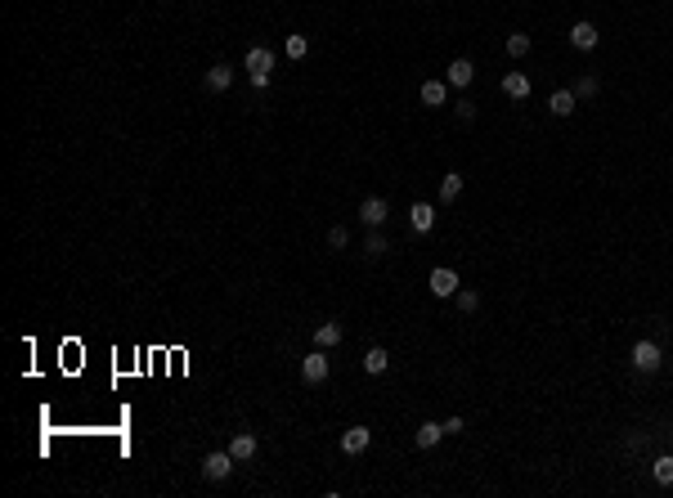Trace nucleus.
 Returning a JSON list of instances; mask_svg holds the SVG:
<instances>
[{
  "label": "nucleus",
  "instance_id": "1",
  "mask_svg": "<svg viewBox=\"0 0 673 498\" xmlns=\"http://www.w3.org/2000/svg\"><path fill=\"white\" fill-rule=\"evenodd\" d=\"M247 72H252V85H256V90H265V85H269V72H274V50H265V45L247 50Z\"/></svg>",
  "mask_w": 673,
  "mask_h": 498
},
{
  "label": "nucleus",
  "instance_id": "2",
  "mask_svg": "<svg viewBox=\"0 0 673 498\" xmlns=\"http://www.w3.org/2000/svg\"><path fill=\"white\" fill-rule=\"evenodd\" d=\"M238 467V458L229 449H220V453H207V462H203V476L207 480H229V472Z\"/></svg>",
  "mask_w": 673,
  "mask_h": 498
},
{
  "label": "nucleus",
  "instance_id": "3",
  "mask_svg": "<svg viewBox=\"0 0 673 498\" xmlns=\"http://www.w3.org/2000/svg\"><path fill=\"white\" fill-rule=\"evenodd\" d=\"M431 296H458V288H463V283H458V269H449V265H440V269H431Z\"/></svg>",
  "mask_w": 673,
  "mask_h": 498
},
{
  "label": "nucleus",
  "instance_id": "4",
  "mask_svg": "<svg viewBox=\"0 0 673 498\" xmlns=\"http://www.w3.org/2000/svg\"><path fill=\"white\" fill-rule=\"evenodd\" d=\"M386 216H391V202H386V197H364V207H360V220L368 224V229H382V224H386Z\"/></svg>",
  "mask_w": 673,
  "mask_h": 498
},
{
  "label": "nucleus",
  "instance_id": "5",
  "mask_svg": "<svg viewBox=\"0 0 673 498\" xmlns=\"http://www.w3.org/2000/svg\"><path fill=\"white\" fill-rule=\"evenodd\" d=\"M633 368L637 373H655V368H660V346H655V341H637L633 346Z\"/></svg>",
  "mask_w": 673,
  "mask_h": 498
},
{
  "label": "nucleus",
  "instance_id": "6",
  "mask_svg": "<svg viewBox=\"0 0 673 498\" xmlns=\"http://www.w3.org/2000/svg\"><path fill=\"white\" fill-rule=\"evenodd\" d=\"M301 377H306L310 386H319V381H328V354H323V350L306 354V359H301Z\"/></svg>",
  "mask_w": 673,
  "mask_h": 498
},
{
  "label": "nucleus",
  "instance_id": "7",
  "mask_svg": "<svg viewBox=\"0 0 673 498\" xmlns=\"http://www.w3.org/2000/svg\"><path fill=\"white\" fill-rule=\"evenodd\" d=\"M445 81H449V85H458V90H467V85L476 81V63H471V59H453V63H449V72H445Z\"/></svg>",
  "mask_w": 673,
  "mask_h": 498
},
{
  "label": "nucleus",
  "instance_id": "8",
  "mask_svg": "<svg viewBox=\"0 0 673 498\" xmlns=\"http://www.w3.org/2000/svg\"><path fill=\"white\" fill-rule=\"evenodd\" d=\"M597 40H601V32H597L593 23H575V27H570V45H575V50L588 54V50H597Z\"/></svg>",
  "mask_w": 673,
  "mask_h": 498
},
{
  "label": "nucleus",
  "instance_id": "9",
  "mask_svg": "<svg viewBox=\"0 0 673 498\" xmlns=\"http://www.w3.org/2000/svg\"><path fill=\"white\" fill-rule=\"evenodd\" d=\"M368 440H373V431H368V426H350V431L341 435V453H350V458H355V453L368 449Z\"/></svg>",
  "mask_w": 673,
  "mask_h": 498
},
{
  "label": "nucleus",
  "instance_id": "10",
  "mask_svg": "<svg viewBox=\"0 0 673 498\" xmlns=\"http://www.w3.org/2000/svg\"><path fill=\"white\" fill-rule=\"evenodd\" d=\"M409 224H413V234H431L436 211L426 207V202H413V207H409Z\"/></svg>",
  "mask_w": 673,
  "mask_h": 498
},
{
  "label": "nucleus",
  "instance_id": "11",
  "mask_svg": "<svg viewBox=\"0 0 673 498\" xmlns=\"http://www.w3.org/2000/svg\"><path fill=\"white\" fill-rule=\"evenodd\" d=\"M229 453H234L238 462H252L256 458V435L252 431H238L234 440H229Z\"/></svg>",
  "mask_w": 673,
  "mask_h": 498
},
{
  "label": "nucleus",
  "instance_id": "12",
  "mask_svg": "<svg viewBox=\"0 0 673 498\" xmlns=\"http://www.w3.org/2000/svg\"><path fill=\"white\" fill-rule=\"evenodd\" d=\"M337 341H341V323H337V319H328V323L314 328V346H319V350H333Z\"/></svg>",
  "mask_w": 673,
  "mask_h": 498
},
{
  "label": "nucleus",
  "instance_id": "13",
  "mask_svg": "<svg viewBox=\"0 0 673 498\" xmlns=\"http://www.w3.org/2000/svg\"><path fill=\"white\" fill-rule=\"evenodd\" d=\"M229 85H234V67H229V63H216V67L207 72V90L220 94V90H229Z\"/></svg>",
  "mask_w": 673,
  "mask_h": 498
},
{
  "label": "nucleus",
  "instance_id": "14",
  "mask_svg": "<svg viewBox=\"0 0 673 498\" xmlns=\"http://www.w3.org/2000/svg\"><path fill=\"white\" fill-rule=\"evenodd\" d=\"M440 435H445V422H422L413 440H418V449H436V445H440Z\"/></svg>",
  "mask_w": 673,
  "mask_h": 498
},
{
  "label": "nucleus",
  "instance_id": "15",
  "mask_svg": "<svg viewBox=\"0 0 673 498\" xmlns=\"http://www.w3.org/2000/svg\"><path fill=\"white\" fill-rule=\"evenodd\" d=\"M503 94L507 99H529V77L525 72H507L503 77Z\"/></svg>",
  "mask_w": 673,
  "mask_h": 498
},
{
  "label": "nucleus",
  "instance_id": "16",
  "mask_svg": "<svg viewBox=\"0 0 673 498\" xmlns=\"http://www.w3.org/2000/svg\"><path fill=\"white\" fill-rule=\"evenodd\" d=\"M548 112L552 117H570V112H575V90H556L548 99Z\"/></svg>",
  "mask_w": 673,
  "mask_h": 498
},
{
  "label": "nucleus",
  "instance_id": "17",
  "mask_svg": "<svg viewBox=\"0 0 673 498\" xmlns=\"http://www.w3.org/2000/svg\"><path fill=\"white\" fill-rule=\"evenodd\" d=\"M445 94H449L445 81H422V104L426 108H440V104H445Z\"/></svg>",
  "mask_w": 673,
  "mask_h": 498
},
{
  "label": "nucleus",
  "instance_id": "18",
  "mask_svg": "<svg viewBox=\"0 0 673 498\" xmlns=\"http://www.w3.org/2000/svg\"><path fill=\"white\" fill-rule=\"evenodd\" d=\"M458 193H463V175L449 170V175L440 180V202H458Z\"/></svg>",
  "mask_w": 673,
  "mask_h": 498
},
{
  "label": "nucleus",
  "instance_id": "19",
  "mask_svg": "<svg viewBox=\"0 0 673 498\" xmlns=\"http://www.w3.org/2000/svg\"><path fill=\"white\" fill-rule=\"evenodd\" d=\"M386 364H391V354H386L382 346H373V350L364 354V373H373V377H377V373H386Z\"/></svg>",
  "mask_w": 673,
  "mask_h": 498
},
{
  "label": "nucleus",
  "instance_id": "20",
  "mask_svg": "<svg viewBox=\"0 0 673 498\" xmlns=\"http://www.w3.org/2000/svg\"><path fill=\"white\" fill-rule=\"evenodd\" d=\"M651 476H655V485H673V453H664V458H655Z\"/></svg>",
  "mask_w": 673,
  "mask_h": 498
},
{
  "label": "nucleus",
  "instance_id": "21",
  "mask_svg": "<svg viewBox=\"0 0 673 498\" xmlns=\"http://www.w3.org/2000/svg\"><path fill=\"white\" fill-rule=\"evenodd\" d=\"M364 256H386V238H382V229H368V238H364Z\"/></svg>",
  "mask_w": 673,
  "mask_h": 498
},
{
  "label": "nucleus",
  "instance_id": "22",
  "mask_svg": "<svg viewBox=\"0 0 673 498\" xmlns=\"http://www.w3.org/2000/svg\"><path fill=\"white\" fill-rule=\"evenodd\" d=\"M507 54H512V59H525V54H529V36L525 32H512L507 36Z\"/></svg>",
  "mask_w": 673,
  "mask_h": 498
},
{
  "label": "nucleus",
  "instance_id": "23",
  "mask_svg": "<svg viewBox=\"0 0 673 498\" xmlns=\"http://www.w3.org/2000/svg\"><path fill=\"white\" fill-rule=\"evenodd\" d=\"M310 54V40L306 36H288V59H306Z\"/></svg>",
  "mask_w": 673,
  "mask_h": 498
},
{
  "label": "nucleus",
  "instance_id": "24",
  "mask_svg": "<svg viewBox=\"0 0 673 498\" xmlns=\"http://www.w3.org/2000/svg\"><path fill=\"white\" fill-rule=\"evenodd\" d=\"M597 94V77H579L575 81V99H593Z\"/></svg>",
  "mask_w": 673,
  "mask_h": 498
},
{
  "label": "nucleus",
  "instance_id": "25",
  "mask_svg": "<svg viewBox=\"0 0 673 498\" xmlns=\"http://www.w3.org/2000/svg\"><path fill=\"white\" fill-rule=\"evenodd\" d=\"M476 305H480V296H476V292L458 288V310H467V315H471V310H476Z\"/></svg>",
  "mask_w": 673,
  "mask_h": 498
},
{
  "label": "nucleus",
  "instance_id": "26",
  "mask_svg": "<svg viewBox=\"0 0 673 498\" xmlns=\"http://www.w3.org/2000/svg\"><path fill=\"white\" fill-rule=\"evenodd\" d=\"M346 243H350V234L341 229V224H337V229H328V247H337V251H341Z\"/></svg>",
  "mask_w": 673,
  "mask_h": 498
},
{
  "label": "nucleus",
  "instance_id": "27",
  "mask_svg": "<svg viewBox=\"0 0 673 498\" xmlns=\"http://www.w3.org/2000/svg\"><path fill=\"white\" fill-rule=\"evenodd\" d=\"M458 117L471 121V117H476V104H471V99H458Z\"/></svg>",
  "mask_w": 673,
  "mask_h": 498
},
{
  "label": "nucleus",
  "instance_id": "28",
  "mask_svg": "<svg viewBox=\"0 0 673 498\" xmlns=\"http://www.w3.org/2000/svg\"><path fill=\"white\" fill-rule=\"evenodd\" d=\"M458 431H467V422H463V418H449V422H445V435H458Z\"/></svg>",
  "mask_w": 673,
  "mask_h": 498
}]
</instances>
